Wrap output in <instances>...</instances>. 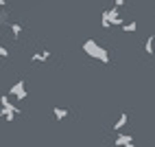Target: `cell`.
Wrapping results in <instances>:
<instances>
[{
    "mask_svg": "<svg viewBox=\"0 0 155 147\" xmlns=\"http://www.w3.org/2000/svg\"><path fill=\"white\" fill-rule=\"evenodd\" d=\"M83 51L90 55V57H94V59H98V61H103V64H109V53L105 48H103L98 42H94V40H87L85 44H83Z\"/></svg>",
    "mask_w": 155,
    "mask_h": 147,
    "instance_id": "cell-1",
    "label": "cell"
},
{
    "mask_svg": "<svg viewBox=\"0 0 155 147\" xmlns=\"http://www.w3.org/2000/svg\"><path fill=\"white\" fill-rule=\"evenodd\" d=\"M101 24L103 26H111V24H122V20H120V16H118V7H114V9H109V11H103V20H101Z\"/></svg>",
    "mask_w": 155,
    "mask_h": 147,
    "instance_id": "cell-2",
    "label": "cell"
},
{
    "mask_svg": "<svg viewBox=\"0 0 155 147\" xmlns=\"http://www.w3.org/2000/svg\"><path fill=\"white\" fill-rule=\"evenodd\" d=\"M9 94L11 97H15V99H26V86H24V81H18V83H13L11 86V90H9Z\"/></svg>",
    "mask_w": 155,
    "mask_h": 147,
    "instance_id": "cell-3",
    "label": "cell"
},
{
    "mask_svg": "<svg viewBox=\"0 0 155 147\" xmlns=\"http://www.w3.org/2000/svg\"><path fill=\"white\" fill-rule=\"evenodd\" d=\"M144 51H147V55H153L155 53V35H149L147 42H144Z\"/></svg>",
    "mask_w": 155,
    "mask_h": 147,
    "instance_id": "cell-4",
    "label": "cell"
},
{
    "mask_svg": "<svg viewBox=\"0 0 155 147\" xmlns=\"http://www.w3.org/2000/svg\"><path fill=\"white\" fill-rule=\"evenodd\" d=\"M131 141H133V138H131L129 134H127V136H125V134H120V136H116V143H114V145H118V147H125V145H127V143H131Z\"/></svg>",
    "mask_w": 155,
    "mask_h": 147,
    "instance_id": "cell-5",
    "label": "cell"
},
{
    "mask_svg": "<svg viewBox=\"0 0 155 147\" xmlns=\"http://www.w3.org/2000/svg\"><path fill=\"white\" fill-rule=\"evenodd\" d=\"M125 125H127V112H122L120 114V117H118V121H116V125H114V130H122V128H125Z\"/></svg>",
    "mask_w": 155,
    "mask_h": 147,
    "instance_id": "cell-6",
    "label": "cell"
},
{
    "mask_svg": "<svg viewBox=\"0 0 155 147\" xmlns=\"http://www.w3.org/2000/svg\"><path fill=\"white\" fill-rule=\"evenodd\" d=\"M20 33H22V24L13 22V24H11V35H13V40H20Z\"/></svg>",
    "mask_w": 155,
    "mask_h": 147,
    "instance_id": "cell-7",
    "label": "cell"
},
{
    "mask_svg": "<svg viewBox=\"0 0 155 147\" xmlns=\"http://www.w3.org/2000/svg\"><path fill=\"white\" fill-rule=\"evenodd\" d=\"M48 57H50V53H48V51H42V53H35L31 59H33V61H46Z\"/></svg>",
    "mask_w": 155,
    "mask_h": 147,
    "instance_id": "cell-8",
    "label": "cell"
},
{
    "mask_svg": "<svg viewBox=\"0 0 155 147\" xmlns=\"http://www.w3.org/2000/svg\"><path fill=\"white\" fill-rule=\"evenodd\" d=\"M53 114H55V119L61 121V119H66V117H68V110H66V108H55Z\"/></svg>",
    "mask_w": 155,
    "mask_h": 147,
    "instance_id": "cell-9",
    "label": "cell"
},
{
    "mask_svg": "<svg viewBox=\"0 0 155 147\" xmlns=\"http://www.w3.org/2000/svg\"><path fill=\"white\" fill-rule=\"evenodd\" d=\"M122 29L129 31V33H133V31H138V24L136 22H127V24H122Z\"/></svg>",
    "mask_w": 155,
    "mask_h": 147,
    "instance_id": "cell-10",
    "label": "cell"
},
{
    "mask_svg": "<svg viewBox=\"0 0 155 147\" xmlns=\"http://www.w3.org/2000/svg\"><path fill=\"white\" fill-rule=\"evenodd\" d=\"M7 55H9V51L5 46H0V57H7Z\"/></svg>",
    "mask_w": 155,
    "mask_h": 147,
    "instance_id": "cell-11",
    "label": "cell"
},
{
    "mask_svg": "<svg viewBox=\"0 0 155 147\" xmlns=\"http://www.w3.org/2000/svg\"><path fill=\"white\" fill-rule=\"evenodd\" d=\"M114 5H116V7H122V5H125V0H114Z\"/></svg>",
    "mask_w": 155,
    "mask_h": 147,
    "instance_id": "cell-12",
    "label": "cell"
},
{
    "mask_svg": "<svg viewBox=\"0 0 155 147\" xmlns=\"http://www.w3.org/2000/svg\"><path fill=\"white\" fill-rule=\"evenodd\" d=\"M125 147H136V145H133V141H131V143H127V145H125Z\"/></svg>",
    "mask_w": 155,
    "mask_h": 147,
    "instance_id": "cell-13",
    "label": "cell"
},
{
    "mask_svg": "<svg viewBox=\"0 0 155 147\" xmlns=\"http://www.w3.org/2000/svg\"><path fill=\"white\" fill-rule=\"evenodd\" d=\"M0 37H2V29H0Z\"/></svg>",
    "mask_w": 155,
    "mask_h": 147,
    "instance_id": "cell-14",
    "label": "cell"
}]
</instances>
